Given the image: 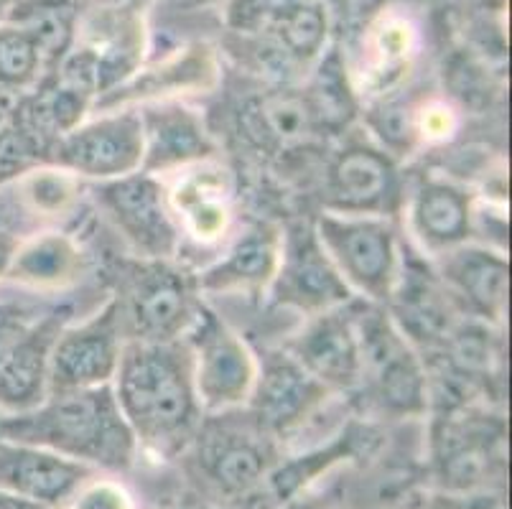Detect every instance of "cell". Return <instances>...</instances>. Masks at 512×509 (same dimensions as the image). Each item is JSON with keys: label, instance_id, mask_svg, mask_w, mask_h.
<instances>
[{"label": "cell", "instance_id": "cell-1", "mask_svg": "<svg viewBox=\"0 0 512 509\" xmlns=\"http://www.w3.org/2000/svg\"><path fill=\"white\" fill-rule=\"evenodd\" d=\"M113 392L136 441L158 454H176L197 436L204 410L184 339L166 344L128 339Z\"/></svg>", "mask_w": 512, "mask_h": 509}, {"label": "cell", "instance_id": "cell-2", "mask_svg": "<svg viewBox=\"0 0 512 509\" xmlns=\"http://www.w3.org/2000/svg\"><path fill=\"white\" fill-rule=\"evenodd\" d=\"M0 438L49 448L67 459L105 469L133 464L138 446L120 413L113 385L49 392L34 410L0 415Z\"/></svg>", "mask_w": 512, "mask_h": 509}, {"label": "cell", "instance_id": "cell-3", "mask_svg": "<svg viewBox=\"0 0 512 509\" xmlns=\"http://www.w3.org/2000/svg\"><path fill=\"white\" fill-rule=\"evenodd\" d=\"M360 342V387L372 405L395 418L426 413L431 385L428 367L416 347L398 329L388 308L367 298H352Z\"/></svg>", "mask_w": 512, "mask_h": 509}, {"label": "cell", "instance_id": "cell-4", "mask_svg": "<svg viewBox=\"0 0 512 509\" xmlns=\"http://www.w3.org/2000/svg\"><path fill=\"white\" fill-rule=\"evenodd\" d=\"M120 303L125 331L133 342H181L202 306L197 275L176 260L133 258L118 263Z\"/></svg>", "mask_w": 512, "mask_h": 509}, {"label": "cell", "instance_id": "cell-5", "mask_svg": "<svg viewBox=\"0 0 512 509\" xmlns=\"http://www.w3.org/2000/svg\"><path fill=\"white\" fill-rule=\"evenodd\" d=\"M314 230L352 293L385 306L403 250L393 219L321 212L314 217Z\"/></svg>", "mask_w": 512, "mask_h": 509}, {"label": "cell", "instance_id": "cell-6", "mask_svg": "<svg viewBox=\"0 0 512 509\" xmlns=\"http://www.w3.org/2000/svg\"><path fill=\"white\" fill-rule=\"evenodd\" d=\"M398 161L370 140H347L324 161L319 181L321 212L393 219L403 204Z\"/></svg>", "mask_w": 512, "mask_h": 509}, {"label": "cell", "instance_id": "cell-7", "mask_svg": "<svg viewBox=\"0 0 512 509\" xmlns=\"http://www.w3.org/2000/svg\"><path fill=\"white\" fill-rule=\"evenodd\" d=\"M184 342L192 354L194 387L204 413L245 408L258 375V357L207 301L199 306Z\"/></svg>", "mask_w": 512, "mask_h": 509}, {"label": "cell", "instance_id": "cell-8", "mask_svg": "<svg viewBox=\"0 0 512 509\" xmlns=\"http://www.w3.org/2000/svg\"><path fill=\"white\" fill-rule=\"evenodd\" d=\"M271 303L304 319L355 298L314 230V219H291L281 227V258L271 283Z\"/></svg>", "mask_w": 512, "mask_h": 509}, {"label": "cell", "instance_id": "cell-9", "mask_svg": "<svg viewBox=\"0 0 512 509\" xmlns=\"http://www.w3.org/2000/svg\"><path fill=\"white\" fill-rule=\"evenodd\" d=\"M97 207L113 222L138 258L176 260L181 235L166 199V184L158 176L136 171L92 186Z\"/></svg>", "mask_w": 512, "mask_h": 509}, {"label": "cell", "instance_id": "cell-10", "mask_svg": "<svg viewBox=\"0 0 512 509\" xmlns=\"http://www.w3.org/2000/svg\"><path fill=\"white\" fill-rule=\"evenodd\" d=\"M125 344L128 331L120 303L107 296L90 316L67 324L57 336L49 359V392L113 385Z\"/></svg>", "mask_w": 512, "mask_h": 509}, {"label": "cell", "instance_id": "cell-11", "mask_svg": "<svg viewBox=\"0 0 512 509\" xmlns=\"http://www.w3.org/2000/svg\"><path fill=\"white\" fill-rule=\"evenodd\" d=\"M49 166L77 179L110 181L143 168V125L138 110L102 112L54 143Z\"/></svg>", "mask_w": 512, "mask_h": 509}, {"label": "cell", "instance_id": "cell-12", "mask_svg": "<svg viewBox=\"0 0 512 509\" xmlns=\"http://www.w3.org/2000/svg\"><path fill=\"white\" fill-rule=\"evenodd\" d=\"M192 441L202 471L225 494L250 492L271 466L273 438L255 423L248 408L204 413Z\"/></svg>", "mask_w": 512, "mask_h": 509}, {"label": "cell", "instance_id": "cell-13", "mask_svg": "<svg viewBox=\"0 0 512 509\" xmlns=\"http://www.w3.org/2000/svg\"><path fill=\"white\" fill-rule=\"evenodd\" d=\"M237 138L265 158L281 161L311 153L327 143L306 90L276 87L240 105L235 115Z\"/></svg>", "mask_w": 512, "mask_h": 509}, {"label": "cell", "instance_id": "cell-14", "mask_svg": "<svg viewBox=\"0 0 512 509\" xmlns=\"http://www.w3.org/2000/svg\"><path fill=\"white\" fill-rule=\"evenodd\" d=\"M334 392L301 367L286 349H268L258 357V375L248 400V413L268 436H288L314 418Z\"/></svg>", "mask_w": 512, "mask_h": 509}, {"label": "cell", "instance_id": "cell-15", "mask_svg": "<svg viewBox=\"0 0 512 509\" xmlns=\"http://www.w3.org/2000/svg\"><path fill=\"white\" fill-rule=\"evenodd\" d=\"M74 321V308L59 306L34 316L0 342V415L34 410L49 395V359L62 329Z\"/></svg>", "mask_w": 512, "mask_h": 509}, {"label": "cell", "instance_id": "cell-16", "mask_svg": "<svg viewBox=\"0 0 512 509\" xmlns=\"http://www.w3.org/2000/svg\"><path fill=\"white\" fill-rule=\"evenodd\" d=\"M174 184L166 189L169 209L179 227L181 242L194 245H225L235 222L237 189L230 168L217 158L192 163L174 171Z\"/></svg>", "mask_w": 512, "mask_h": 509}, {"label": "cell", "instance_id": "cell-17", "mask_svg": "<svg viewBox=\"0 0 512 509\" xmlns=\"http://www.w3.org/2000/svg\"><path fill=\"white\" fill-rule=\"evenodd\" d=\"M283 349L334 395H352L360 387V342L352 301L309 316Z\"/></svg>", "mask_w": 512, "mask_h": 509}, {"label": "cell", "instance_id": "cell-18", "mask_svg": "<svg viewBox=\"0 0 512 509\" xmlns=\"http://www.w3.org/2000/svg\"><path fill=\"white\" fill-rule=\"evenodd\" d=\"M281 258V227L268 219H250L227 242L222 255L197 275L199 293L260 296L271 288Z\"/></svg>", "mask_w": 512, "mask_h": 509}, {"label": "cell", "instance_id": "cell-19", "mask_svg": "<svg viewBox=\"0 0 512 509\" xmlns=\"http://www.w3.org/2000/svg\"><path fill=\"white\" fill-rule=\"evenodd\" d=\"M143 125V168L146 174H174L192 163L217 156V143L199 112L181 102L156 100L138 107Z\"/></svg>", "mask_w": 512, "mask_h": 509}, {"label": "cell", "instance_id": "cell-20", "mask_svg": "<svg viewBox=\"0 0 512 509\" xmlns=\"http://www.w3.org/2000/svg\"><path fill=\"white\" fill-rule=\"evenodd\" d=\"M436 275L462 306L464 314L484 324L500 326L505 321L510 288V265L505 252L459 245L441 255Z\"/></svg>", "mask_w": 512, "mask_h": 509}, {"label": "cell", "instance_id": "cell-21", "mask_svg": "<svg viewBox=\"0 0 512 509\" xmlns=\"http://www.w3.org/2000/svg\"><path fill=\"white\" fill-rule=\"evenodd\" d=\"M90 476L92 471L82 461L54 454L49 448L0 438V489L6 492L57 507Z\"/></svg>", "mask_w": 512, "mask_h": 509}, {"label": "cell", "instance_id": "cell-22", "mask_svg": "<svg viewBox=\"0 0 512 509\" xmlns=\"http://www.w3.org/2000/svg\"><path fill=\"white\" fill-rule=\"evenodd\" d=\"M474 217L472 194L456 181L428 176L411 196V230L431 255L467 245L474 232Z\"/></svg>", "mask_w": 512, "mask_h": 509}, {"label": "cell", "instance_id": "cell-23", "mask_svg": "<svg viewBox=\"0 0 512 509\" xmlns=\"http://www.w3.org/2000/svg\"><path fill=\"white\" fill-rule=\"evenodd\" d=\"M85 255L67 232H36L18 245L6 280L31 291H62L82 278Z\"/></svg>", "mask_w": 512, "mask_h": 509}, {"label": "cell", "instance_id": "cell-24", "mask_svg": "<svg viewBox=\"0 0 512 509\" xmlns=\"http://www.w3.org/2000/svg\"><path fill=\"white\" fill-rule=\"evenodd\" d=\"M44 163V148L16 120L6 118V123L0 125V191Z\"/></svg>", "mask_w": 512, "mask_h": 509}, {"label": "cell", "instance_id": "cell-25", "mask_svg": "<svg viewBox=\"0 0 512 509\" xmlns=\"http://www.w3.org/2000/svg\"><path fill=\"white\" fill-rule=\"evenodd\" d=\"M74 509H128V497L110 484H97L77 499Z\"/></svg>", "mask_w": 512, "mask_h": 509}, {"label": "cell", "instance_id": "cell-26", "mask_svg": "<svg viewBox=\"0 0 512 509\" xmlns=\"http://www.w3.org/2000/svg\"><path fill=\"white\" fill-rule=\"evenodd\" d=\"M34 316H29V311L16 303H0V342H6L13 331L21 329L23 324H29Z\"/></svg>", "mask_w": 512, "mask_h": 509}, {"label": "cell", "instance_id": "cell-27", "mask_svg": "<svg viewBox=\"0 0 512 509\" xmlns=\"http://www.w3.org/2000/svg\"><path fill=\"white\" fill-rule=\"evenodd\" d=\"M21 240H23L21 235H16V232L0 224V280H6L8 268H11L13 255H16Z\"/></svg>", "mask_w": 512, "mask_h": 509}, {"label": "cell", "instance_id": "cell-28", "mask_svg": "<svg viewBox=\"0 0 512 509\" xmlns=\"http://www.w3.org/2000/svg\"><path fill=\"white\" fill-rule=\"evenodd\" d=\"M0 509H51V507L18 497V494L6 492V489H0Z\"/></svg>", "mask_w": 512, "mask_h": 509}, {"label": "cell", "instance_id": "cell-29", "mask_svg": "<svg viewBox=\"0 0 512 509\" xmlns=\"http://www.w3.org/2000/svg\"><path fill=\"white\" fill-rule=\"evenodd\" d=\"M16 105V102H8V100H0V125L6 123L8 112H11V107Z\"/></svg>", "mask_w": 512, "mask_h": 509}, {"label": "cell", "instance_id": "cell-30", "mask_svg": "<svg viewBox=\"0 0 512 509\" xmlns=\"http://www.w3.org/2000/svg\"><path fill=\"white\" fill-rule=\"evenodd\" d=\"M11 6H13V0H0V23H6Z\"/></svg>", "mask_w": 512, "mask_h": 509}]
</instances>
